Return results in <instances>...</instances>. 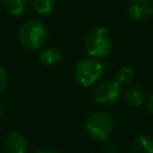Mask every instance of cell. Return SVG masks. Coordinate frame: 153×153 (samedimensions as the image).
<instances>
[{"instance_id":"cell-1","label":"cell","mask_w":153,"mask_h":153,"mask_svg":"<svg viewBox=\"0 0 153 153\" xmlns=\"http://www.w3.org/2000/svg\"><path fill=\"white\" fill-rule=\"evenodd\" d=\"M84 48L87 55L91 57H105L109 55L112 48L111 36L104 27H94L86 35Z\"/></svg>"},{"instance_id":"cell-2","label":"cell","mask_w":153,"mask_h":153,"mask_svg":"<svg viewBox=\"0 0 153 153\" xmlns=\"http://www.w3.org/2000/svg\"><path fill=\"white\" fill-rule=\"evenodd\" d=\"M48 39V31L43 24L36 20L25 22L19 29V41L30 50L41 49Z\"/></svg>"},{"instance_id":"cell-3","label":"cell","mask_w":153,"mask_h":153,"mask_svg":"<svg viewBox=\"0 0 153 153\" xmlns=\"http://www.w3.org/2000/svg\"><path fill=\"white\" fill-rule=\"evenodd\" d=\"M85 129L90 137L104 141L109 137L114 129V118L109 112L105 111L92 112L86 120Z\"/></svg>"},{"instance_id":"cell-4","label":"cell","mask_w":153,"mask_h":153,"mask_svg":"<svg viewBox=\"0 0 153 153\" xmlns=\"http://www.w3.org/2000/svg\"><path fill=\"white\" fill-rule=\"evenodd\" d=\"M104 66L96 59H82L80 60L74 68L75 79L82 86L93 85L103 74Z\"/></svg>"},{"instance_id":"cell-5","label":"cell","mask_w":153,"mask_h":153,"mask_svg":"<svg viewBox=\"0 0 153 153\" xmlns=\"http://www.w3.org/2000/svg\"><path fill=\"white\" fill-rule=\"evenodd\" d=\"M120 96L121 85L117 81H104L99 84L93 92V99L103 105H110L116 103Z\"/></svg>"},{"instance_id":"cell-6","label":"cell","mask_w":153,"mask_h":153,"mask_svg":"<svg viewBox=\"0 0 153 153\" xmlns=\"http://www.w3.org/2000/svg\"><path fill=\"white\" fill-rule=\"evenodd\" d=\"M128 13L134 20H146L153 14L152 0H130Z\"/></svg>"},{"instance_id":"cell-7","label":"cell","mask_w":153,"mask_h":153,"mask_svg":"<svg viewBox=\"0 0 153 153\" xmlns=\"http://www.w3.org/2000/svg\"><path fill=\"white\" fill-rule=\"evenodd\" d=\"M29 147L26 137L19 131H11L5 139V151L7 153H26Z\"/></svg>"},{"instance_id":"cell-8","label":"cell","mask_w":153,"mask_h":153,"mask_svg":"<svg viewBox=\"0 0 153 153\" xmlns=\"http://www.w3.org/2000/svg\"><path fill=\"white\" fill-rule=\"evenodd\" d=\"M124 98L128 104H130L133 106H140L146 102L147 94H146V91L141 86L134 85L126 90Z\"/></svg>"},{"instance_id":"cell-9","label":"cell","mask_w":153,"mask_h":153,"mask_svg":"<svg viewBox=\"0 0 153 153\" xmlns=\"http://www.w3.org/2000/svg\"><path fill=\"white\" fill-rule=\"evenodd\" d=\"M61 60H62V55H61L60 50H57L55 48H47L39 55L41 63L47 67H54V66L59 65Z\"/></svg>"},{"instance_id":"cell-10","label":"cell","mask_w":153,"mask_h":153,"mask_svg":"<svg viewBox=\"0 0 153 153\" xmlns=\"http://www.w3.org/2000/svg\"><path fill=\"white\" fill-rule=\"evenodd\" d=\"M134 153H153V139L140 135L134 140Z\"/></svg>"},{"instance_id":"cell-11","label":"cell","mask_w":153,"mask_h":153,"mask_svg":"<svg viewBox=\"0 0 153 153\" xmlns=\"http://www.w3.org/2000/svg\"><path fill=\"white\" fill-rule=\"evenodd\" d=\"M4 5L12 16H20L27 6V0H4Z\"/></svg>"},{"instance_id":"cell-12","label":"cell","mask_w":153,"mask_h":153,"mask_svg":"<svg viewBox=\"0 0 153 153\" xmlns=\"http://www.w3.org/2000/svg\"><path fill=\"white\" fill-rule=\"evenodd\" d=\"M55 1L56 0H31V4L36 12L41 14H45L54 8Z\"/></svg>"},{"instance_id":"cell-13","label":"cell","mask_w":153,"mask_h":153,"mask_svg":"<svg viewBox=\"0 0 153 153\" xmlns=\"http://www.w3.org/2000/svg\"><path fill=\"white\" fill-rule=\"evenodd\" d=\"M134 78V72L130 67H122L118 69L117 72V75H116V81L120 84V85H128L131 82Z\"/></svg>"},{"instance_id":"cell-14","label":"cell","mask_w":153,"mask_h":153,"mask_svg":"<svg viewBox=\"0 0 153 153\" xmlns=\"http://www.w3.org/2000/svg\"><path fill=\"white\" fill-rule=\"evenodd\" d=\"M8 84V75L7 72L0 67V91H2Z\"/></svg>"},{"instance_id":"cell-15","label":"cell","mask_w":153,"mask_h":153,"mask_svg":"<svg viewBox=\"0 0 153 153\" xmlns=\"http://www.w3.org/2000/svg\"><path fill=\"white\" fill-rule=\"evenodd\" d=\"M147 109L151 114H153V93L149 96V98L147 100Z\"/></svg>"},{"instance_id":"cell-16","label":"cell","mask_w":153,"mask_h":153,"mask_svg":"<svg viewBox=\"0 0 153 153\" xmlns=\"http://www.w3.org/2000/svg\"><path fill=\"white\" fill-rule=\"evenodd\" d=\"M36 153H59V151H56L54 148H43V149H39Z\"/></svg>"},{"instance_id":"cell-17","label":"cell","mask_w":153,"mask_h":153,"mask_svg":"<svg viewBox=\"0 0 153 153\" xmlns=\"http://www.w3.org/2000/svg\"><path fill=\"white\" fill-rule=\"evenodd\" d=\"M0 116H1V103H0Z\"/></svg>"}]
</instances>
